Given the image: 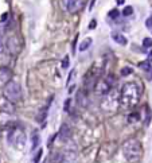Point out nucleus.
Returning a JSON list of instances; mask_svg holds the SVG:
<instances>
[{"label":"nucleus","mask_w":152,"mask_h":163,"mask_svg":"<svg viewBox=\"0 0 152 163\" xmlns=\"http://www.w3.org/2000/svg\"><path fill=\"white\" fill-rule=\"evenodd\" d=\"M113 82H114L113 76H109V77H106V78H104V80H100L96 84V93H97V95H100V96L108 95V93L110 92V88H112Z\"/></svg>","instance_id":"39448f33"},{"label":"nucleus","mask_w":152,"mask_h":163,"mask_svg":"<svg viewBox=\"0 0 152 163\" xmlns=\"http://www.w3.org/2000/svg\"><path fill=\"white\" fill-rule=\"evenodd\" d=\"M77 101H78V105L82 107V108H85L86 105H88V97H86L84 91H78V93H77Z\"/></svg>","instance_id":"9b49d317"},{"label":"nucleus","mask_w":152,"mask_h":163,"mask_svg":"<svg viewBox=\"0 0 152 163\" xmlns=\"http://www.w3.org/2000/svg\"><path fill=\"white\" fill-rule=\"evenodd\" d=\"M59 136H61V139H62L63 142L70 139V136H71V129L69 128L67 124H62V127H61V131H59Z\"/></svg>","instance_id":"1a4fd4ad"},{"label":"nucleus","mask_w":152,"mask_h":163,"mask_svg":"<svg viewBox=\"0 0 152 163\" xmlns=\"http://www.w3.org/2000/svg\"><path fill=\"white\" fill-rule=\"evenodd\" d=\"M96 23H97V22H96V19H93L92 22L89 23V28H90V30H93V28L96 27Z\"/></svg>","instance_id":"393cba45"},{"label":"nucleus","mask_w":152,"mask_h":163,"mask_svg":"<svg viewBox=\"0 0 152 163\" xmlns=\"http://www.w3.org/2000/svg\"><path fill=\"white\" fill-rule=\"evenodd\" d=\"M11 81V70L7 68L0 69V86H6Z\"/></svg>","instance_id":"0eeeda50"},{"label":"nucleus","mask_w":152,"mask_h":163,"mask_svg":"<svg viewBox=\"0 0 152 163\" xmlns=\"http://www.w3.org/2000/svg\"><path fill=\"white\" fill-rule=\"evenodd\" d=\"M132 73H133V69L132 68H128V66H127V68H122L121 69V76H129V74H132Z\"/></svg>","instance_id":"a211bd4d"},{"label":"nucleus","mask_w":152,"mask_h":163,"mask_svg":"<svg viewBox=\"0 0 152 163\" xmlns=\"http://www.w3.org/2000/svg\"><path fill=\"white\" fill-rule=\"evenodd\" d=\"M50 101H51V100H50ZM50 101H48V103H47V105H46V107L40 109V111H39V113H38V116H36V120H38L39 123H42V121H43L44 119H46V116H47V111H48V105H50Z\"/></svg>","instance_id":"f8f14e48"},{"label":"nucleus","mask_w":152,"mask_h":163,"mask_svg":"<svg viewBox=\"0 0 152 163\" xmlns=\"http://www.w3.org/2000/svg\"><path fill=\"white\" fill-rule=\"evenodd\" d=\"M42 154H43V150H38V152H36L35 156H34V163H39V162H40Z\"/></svg>","instance_id":"6ab92c4d"},{"label":"nucleus","mask_w":152,"mask_h":163,"mask_svg":"<svg viewBox=\"0 0 152 163\" xmlns=\"http://www.w3.org/2000/svg\"><path fill=\"white\" fill-rule=\"evenodd\" d=\"M4 97L10 101V103H16L22 99V88L18 82L15 81H10L6 86H4Z\"/></svg>","instance_id":"7ed1b4c3"},{"label":"nucleus","mask_w":152,"mask_h":163,"mask_svg":"<svg viewBox=\"0 0 152 163\" xmlns=\"http://www.w3.org/2000/svg\"><path fill=\"white\" fill-rule=\"evenodd\" d=\"M7 16H8V14L6 12V14H3V16H2V18H0V20H2V22H4V20L7 19Z\"/></svg>","instance_id":"a878e982"},{"label":"nucleus","mask_w":152,"mask_h":163,"mask_svg":"<svg viewBox=\"0 0 152 163\" xmlns=\"http://www.w3.org/2000/svg\"><path fill=\"white\" fill-rule=\"evenodd\" d=\"M62 68H63V69H67V68H69V57H67V55L65 57V59L62 61Z\"/></svg>","instance_id":"5701e85b"},{"label":"nucleus","mask_w":152,"mask_h":163,"mask_svg":"<svg viewBox=\"0 0 152 163\" xmlns=\"http://www.w3.org/2000/svg\"><path fill=\"white\" fill-rule=\"evenodd\" d=\"M31 142H32L31 150H35V148L39 146V143H40V137H39V133L36 132V131H35L34 133H32V136H31Z\"/></svg>","instance_id":"ddd939ff"},{"label":"nucleus","mask_w":152,"mask_h":163,"mask_svg":"<svg viewBox=\"0 0 152 163\" xmlns=\"http://www.w3.org/2000/svg\"><path fill=\"white\" fill-rule=\"evenodd\" d=\"M145 26H147V28H151L152 30V16H150V18L145 20Z\"/></svg>","instance_id":"b1692460"},{"label":"nucleus","mask_w":152,"mask_h":163,"mask_svg":"<svg viewBox=\"0 0 152 163\" xmlns=\"http://www.w3.org/2000/svg\"><path fill=\"white\" fill-rule=\"evenodd\" d=\"M139 68L143 69V70H145V72H150L152 69V61L147 59V61H144V62H140L139 63Z\"/></svg>","instance_id":"4468645a"},{"label":"nucleus","mask_w":152,"mask_h":163,"mask_svg":"<svg viewBox=\"0 0 152 163\" xmlns=\"http://www.w3.org/2000/svg\"><path fill=\"white\" fill-rule=\"evenodd\" d=\"M132 14H133V8L131 6H127L124 10H122V15H124V16H131Z\"/></svg>","instance_id":"f3484780"},{"label":"nucleus","mask_w":152,"mask_h":163,"mask_svg":"<svg viewBox=\"0 0 152 163\" xmlns=\"http://www.w3.org/2000/svg\"><path fill=\"white\" fill-rule=\"evenodd\" d=\"M65 7L70 14H77L85 7V0H65Z\"/></svg>","instance_id":"423d86ee"},{"label":"nucleus","mask_w":152,"mask_h":163,"mask_svg":"<svg viewBox=\"0 0 152 163\" xmlns=\"http://www.w3.org/2000/svg\"><path fill=\"white\" fill-rule=\"evenodd\" d=\"M112 38H113L114 42L118 43V44H121V46H125V44H127V38L122 34H120V32L113 31L112 32Z\"/></svg>","instance_id":"9d476101"},{"label":"nucleus","mask_w":152,"mask_h":163,"mask_svg":"<svg viewBox=\"0 0 152 163\" xmlns=\"http://www.w3.org/2000/svg\"><path fill=\"white\" fill-rule=\"evenodd\" d=\"M0 137H2V132H0Z\"/></svg>","instance_id":"cd10ccee"},{"label":"nucleus","mask_w":152,"mask_h":163,"mask_svg":"<svg viewBox=\"0 0 152 163\" xmlns=\"http://www.w3.org/2000/svg\"><path fill=\"white\" fill-rule=\"evenodd\" d=\"M118 15H120V11H118L117 8H113V10H110L109 14H108V16H109L110 19H116V18H118Z\"/></svg>","instance_id":"dca6fc26"},{"label":"nucleus","mask_w":152,"mask_h":163,"mask_svg":"<svg viewBox=\"0 0 152 163\" xmlns=\"http://www.w3.org/2000/svg\"><path fill=\"white\" fill-rule=\"evenodd\" d=\"M92 42H93L92 38H86L85 40H82L81 44H80V50H81V51H85L86 49H89V47H90V44H92Z\"/></svg>","instance_id":"2eb2a0df"},{"label":"nucleus","mask_w":152,"mask_h":163,"mask_svg":"<svg viewBox=\"0 0 152 163\" xmlns=\"http://www.w3.org/2000/svg\"><path fill=\"white\" fill-rule=\"evenodd\" d=\"M141 95V89L136 82H127L121 88L118 103L122 108H133L139 103Z\"/></svg>","instance_id":"f257e3e1"},{"label":"nucleus","mask_w":152,"mask_h":163,"mask_svg":"<svg viewBox=\"0 0 152 163\" xmlns=\"http://www.w3.org/2000/svg\"><path fill=\"white\" fill-rule=\"evenodd\" d=\"M143 46L147 47V49L152 47V39L151 38H144V39H143Z\"/></svg>","instance_id":"aec40b11"},{"label":"nucleus","mask_w":152,"mask_h":163,"mask_svg":"<svg viewBox=\"0 0 152 163\" xmlns=\"http://www.w3.org/2000/svg\"><path fill=\"white\" fill-rule=\"evenodd\" d=\"M70 103H71V100H70V99H67L66 101H65L63 108H65V111H66V112H69V109H70Z\"/></svg>","instance_id":"4be33fe9"},{"label":"nucleus","mask_w":152,"mask_h":163,"mask_svg":"<svg viewBox=\"0 0 152 163\" xmlns=\"http://www.w3.org/2000/svg\"><path fill=\"white\" fill-rule=\"evenodd\" d=\"M116 2H117L118 6H121V4H124V3H125V0H116Z\"/></svg>","instance_id":"bb28decb"},{"label":"nucleus","mask_w":152,"mask_h":163,"mask_svg":"<svg viewBox=\"0 0 152 163\" xmlns=\"http://www.w3.org/2000/svg\"><path fill=\"white\" fill-rule=\"evenodd\" d=\"M139 117H140V116H139L137 113H132V115H131V116L128 117V121H129V123H133V121H136V120L139 119Z\"/></svg>","instance_id":"412c9836"},{"label":"nucleus","mask_w":152,"mask_h":163,"mask_svg":"<svg viewBox=\"0 0 152 163\" xmlns=\"http://www.w3.org/2000/svg\"><path fill=\"white\" fill-rule=\"evenodd\" d=\"M141 152H143L141 144H140V142L136 139H129L122 144V154H124V158L131 163H135L140 159Z\"/></svg>","instance_id":"f03ea898"},{"label":"nucleus","mask_w":152,"mask_h":163,"mask_svg":"<svg viewBox=\"0 0 152 163\" xmlns=\"http://www.w3.org/2000/svg\"><path fill=\"white\" fill-rule=\"evenodd\" d=\"M8 50H10L12 54H16V53L20 50V43L15 36H11V38L8 39Z\"/></svg>","instance_id":"6e6552de"},{"label":"nucleus","mask_w":152,"mask_h":163,"mask_svg":"<svg viewBox=\"0 0 152 163\" xmlns=\"http://www.w3.org/2000/svg\"><path fill=\"white\" fill-rule=\"evenodd\" d=\"M8 142L18 150H22L24 147V144H26V133L20 128L11 129L10 133H8Z\"/></svg>","instance_id":"20e7f679"}]
</instances>
